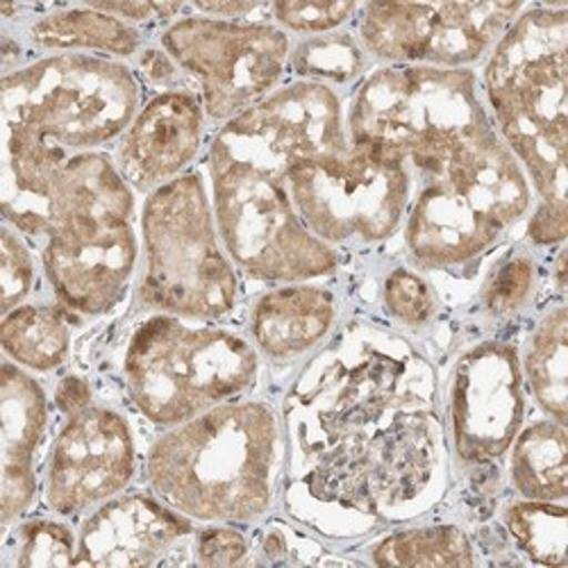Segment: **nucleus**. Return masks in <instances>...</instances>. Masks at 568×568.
<instances>
[{
  "label": "nucleus",
  "mask_w": 568,
  "mask_h": 568,
  "mask_svg": "<svg viewBox=\"0 0 568 568\" xmlns=\"http://www.w3.org/2000/svg\"><path fill=\"white\" fill-rule=\"evenodd\" d=\"M284 507L303 528L359 539L430 511L448 491L437 373L405 337L351 323L282 403Z\"/></svg>",
  "instance_id": "1"
},
{
  "label": "nucleus",
  "mask_w": 568,
  "mask_h": 568,
  "mask_svg": "<svg viewBox=\"0 0 568 568\" xmlns=\"http://www.w3.org/2000/svg\"><path fill=\"white\" fill-rule=\"evenodd\" d=\"M568 6L520 12L485 67V97L505 146L532 182L539 205L528 236L537 246L566 240Z\"/></svg>",
  "instance_id": "2"
},
{
  "label": "nucleus",
  "mask_w": 568,
  "mask_h": 568,
  "mask_svg": "<svg viewBox=\"0 0 568 568\" xmlns=\"http://www.w3.org/2000/svg\"><path fill=\"white\" fill-rule=\"evenodd\" d=\"M284 433L262 400L221 403L169 428L149 450L153 494L189 520L255 524L273 507Z\"/></svg>",
  "instance_id": "3"
},
{
  "label": "nucleus",
  "mask_w": 568,
  "mask_h": 568,
  "mask_svg": "<svg viewBox=\"0 0 568 568\" xmlns=\"http://www.w3.org/2000/svg\"><path fill=\"white\" fill-rule=\"evenodd\" d=\"M353 146L403 160L420 184L442 180L498 132L468 69L383 67L362 80L346 114Z\"/></svg>",
  "instance_id": "4"
},
{
  "label": "nucleus",
  "mask_w": 568,
  "mask_h": 568,
  "mask_svg": "<svg viewBox=\"0 0 568 568\" xmlns=\"http://www.w3.org/2000/svg\"><path fill=\"white\" fill-rule=\"evenodd\" d=\"M123 375L134 407L151 423L175 428L248 392L260 357L230 329L158 314L132 333Z\"/></svg>",
  "instance_id": "5"
},
{
  "label": "nucleus",
  "mask_w": 568,
  "mask_h": 568,
  "mask_svg": "<svg viewBox=\"0 0 568 568\" xmlns=\"http://www.w3.org/2000/svg\"><path fill=\"white\" fill-rule=\"evenodd\" d=\"M3 134L69 155L93 153L119 139L139 112L141 87L125 64L62 53L8 71Z\"/></svg>",
  "instance_id": "6"
},
{
  "label": "nucleus",
  "mask_w": 568,
  "mask_h": 568,
  "mask_svg": "<svg viewBox=\"0 0 568 568\" xmlns=\"http://www.w3.org/2000/svg\"><path fill=\"white\" fill-rule=\"evenodd\" d=\"M141 242L144 271L136 296L146 307L189 321H212L234 307L240 277L199 173H182L149 194Z\"/></svg>",
  "instance_id": "7"
},
{
  "label": "nucleus",
  "mask_w": 568,
  "mask_h": 568,
  "mask_svg": "<svg viewBox=\"0 0 568 568\" xmlns=\"http://www.w3.org/2000/svg\"><path fill=\"white\" fill-rule=\"evenodd\" d=\"M212 210L232 264L264 282L294 284L329 275L337 253L298 216L287 180L214 146L207 153Z\"/></svg>",
  "instance_id": "8"
},
{
  "label": "nucleus",
  "mask_w": 568,
  "mask_h": 568,
  "mask_svg": "<svg viewBox=\"0 0 568 568\" xmlns=\"http://www.w3.org/2000/svg\"><path fill=\"white\" fill-rule=\"evenodd\" d=\"M3 216L28 236H53L132 219L134 194L103 153L69 155L3 134Z\"/></svg>",
  "instance_id": "9"
},
{
  "label": "nucleus",
  "mask_w": 568,
  "mask_h": 568,
  "mask_svg": "<svg viewBox=\"0 0 568 568\" xmlns=\"http://www.w3.org/2000/svg\"><path fill=\"white\" fill-rule=\"evenodd\" d=\"M412 186L414 175L403 160L353 144L287 175L298 216L327 246L389 240L409 210Z\"/></svg>",
  "instance_id": "10"
},
{
  "label": "nucleus",
  "mask_w": 568,
  "mask_h": 568,
  "mask_svg": "<svg viewBox=\"0 0 568 568\" xmlns=\"http://www.w3.org/2000/svg\"><path fill=\"white\" fill-rule=\"evenodd\" d=\"M162 49L201 89L210 119L230 121L271 97L290 67V34L273 23L186 17L162 32Z\"/></svg>",
  "instance_id": "11"
},
{
  "label": "nucleus",
  "mask_w": 568,
  "mask_h": 568,
  "mask_svg": "<svg viewBox=\"0 0 568 568\" xmlns=\"http://www.w3.org/2000/svg\"><path fill=\"white\" fill-rule=\"evenodd\" d=\"M526 8L520 3H368L359 8L364 53L392 67L466 69Z\"/></svg>",
  "instance_id": "12"
},
{
  "label": "nucleus",
  "mask_w": 568,
  "mask_h": 568,
  "mask_svg": "<svg viewBox=\"0 0 568 568\" xmlns=\"http://www.w3.org/2000/svg\"><path fill=\"white\" fill-rule=\"evenodd\" d=\"M212 146L287 180L305 162L348 151L351 141L337 91L298 80L230 119Z\"/></svg>",
  "instance_id": "13"
},
{
  "label": "nucleus",
  "mask_w": 568,
  "mask_h": 568,
  "mask_svg": "<svg viewBox=\"0 0 568 568\" xmlns=\"http://www.w3.org/2000/svg\"><path fill=\"white\" fill-rule=\"evenodd\" d=\"M524 371L514 346L487 342L457 359L448 387L446 435L462 466L498 462L524 425Z\"/></svg>",
  "instance_id": "14"
},
{
  "label": "nucleus",
  "mask_w": 568,
  "mask_h": 568,
  "mask_svg": "<svg viewBox=\"0 0 568 568\" xmlns=\"http://www.w3.org/2000/svg\"><path fill=\"white\" fill-rule=\"evenodd\" d=\"M136 450L130 423L114 409L91 405L67 416L49 468L45 500L62 516L101 507L134 478Z\"/></svg>",
  "instance_id": "15"
},
{
  "label": "nucleus",
  "mask_w": 568,
  "mask_h": 568,
  "mask_svg": "<svg viewBox=\"0 0 568 568\" xmlns=\"http://www.w3.org/2000/svg\"><path fill=\"white\" fill-rule=\"evenodd\" d=\"M139 260L132 219L53 236L43 246V273L60 305L80 316H101L128 292Z\"/></svg>",
  "instance_id": "16"
},
{
  "label": "nucleus",
  "mask_w": 568,
  "mask_h": 568,
  "mask_svg": "<svg viewBox=\"0 0 568 568\" xmlns=\"http://www.w3.org/2000/svg\"><path fill=\"white\" fill-rule=\"evenodd\" d=\"M194 528L189 518L158 496L128 494L97 507L78 537V566H160L178 564Z\"/></svg>",
  "instance_id": "17"
},
{
  "label": "nucleus",
  "mask_w": 568,
  "mask_h": 568,
  "mask_svg": "<svg viewBox=\"0 0 568 568\" xmlns=\"http://www.w3.org/2000/svg\"><path fill=\"white\" fill-rule=\"evenodd\" d=\"M205 110L192 91L171 89L136 112L116 149V169L139 192L180 178L203 146Z\"/></svg>",
  "instance_id": "18"
},
{
  "label": "nucleus",
  "mask_w": 568,
  "mask_h": 568,
  "mask_svg": "<svg viewBox=\"0 0 568 568\" xmlns=\"http://www.w3.org/2000/svg\"><path fill=\"white\" fill-rule=\"evenodd\" d=\"M0 416H3V524L10 526L37 496V450L49 425V400L41 385L12 362L0 377Z\"/></svg>",
  "instance_id": "19"
},
{
  "label": "nucleus",
  "mask_w": 568,
  "mask_h": 568,
  "mask_svg": "<svg viewBox=\"0 0 568 568\" xmlns=\"http://www.w3.org/2000/svg\"><path fill=\"white\" fill-rule=\"evenodd\" d=\"M337 323L335 294L316 284H284L251 312L255 348L273 362H292L323 344Z\"/></svg>",
  "instance_id": "20"
},
{
  "label": "nucleus",
  "mask_w": 568,
  "mask_h": 568,
  "mask_svg": "<svg viewBox=\"0 0 568 568\" xmlns=\"http://www.w3.org/2000/svg\"><path fill=\"white\" fill-rule=\"evenodd\" d=\"M28 39L41 51L103 53L108 58H132L141 49L134 26L93 8L55 10L34 19Z\"/></svg>",
  "instance_id": "21"
},
{
  "label": "nucleus",
  "mask_w": 568,
  "mask_h": 568,
  "mask_svg": "<svg viewBox=\"0 0 568 568\" xmlns=\"http://www.w3.org/2000/svg\"><path fill=\"white\" fill-rule=\"evenodd\" d=\"M509 480L526 500L564 503L568 494V439L566 425L550 418L518 430L511 442Z\"/></svg>",
  "instance_id": "22"
},
{
  "label": "nucleus",
  "mask_w": 568,
  "mask_h": 568,
  "mask_svg": "<svg viewBox=\"0 0 568 568\" xmlns=\"http://www.w3.org/2000/svg\"><path fill=\"white\" fill-rule=\"evenodd\" d=\"M524 377L539 407L550 420L566 425L568 416V312L564 305L550 310L532 329L526 346Z\"/></svg>",
  "instance_id": "23"
},
{
  "label": "nucleus",
  "mask_w": 568,
  "mask_h": 568,
  "mask_svg": "<svg viewBox=\"0 0 568 568\" xmlns=\"http://www.w3.org/2000/svg\"><path fill=\"white\" fill-rule=\"evenodd\" d=\"M0 344L17 366L49 373L62 366L71 351L64 316L45 305H19L3 316Z\"/></svg>",
  "instance_id": "24"
},
{
  "label": "nucleus",
  "mask_w": 568,
  "mask_h": 568,
  "mask_svg": "<svg viewBox=\"0 0 568 568\" xmlns=\"http://www.w3.org/2000/svg\"><path fill=\"white\" fill-rule=\"evenodd\" d=\"M375 566H476L478 557L464 530L455 526H423L396 530L368 546Z\"/></svg>",
  "instance_id": "25"
},
{
  "label": "nucleus",
  "mask_w": 568,
  "mask_h": 568,
  "mask_svg": "<svg viewBox=\"0 0 568 568\" xmlns=\"http://www.w3.org/2000/svg\"><path fill=\"white\" fill-rule=\"evenodd\" d=\"M503 520L516 548L532 564L566 566L568 511L564 503L524 498L503 511Z\"/></svg>",
  "instance_id": "26"
},
{
  "label": "nucleus",
  "mask_w": 568,
  "mask_h": 568,
  "mask_svg": "<svg viewBox=\"0 0 568 568\" xmlns=\"http://www.w3.org/2000/svg\"><path fill=\"white\" fill-rule=\"evenodd\" d=\"M290 67L310 82L344 84L364 73L366 60L359 41L344 32H329L303 41L292 51Z\"/></svg>",
  "instance_id": "27"
},
{
  "label": "nucleus",
  "mask_w": 568,
  "mask_h": 568,
  "mask_svg": "<svg viewBox=\"0 0 568 568\" xmlns=\"http://www.w3.org/2000/svg\"><path fill=\"white\" fill-rule=\"evenodd\" d=\"M12 552V561L21 568L71 566L78 557V539L60 520L37 518L17 530Z\"/></svg>",
  "instance_id": "28"
},
{
  "label": "nucleus",
  "mask_w": 568,
  "mask_h": 568,
  "mask_svg": "<svg viewBox=\"0 0 568 568\" xmlns=\"http://www.w3.org/2000/svg\"><path fill=\"white\" fill-rule=\"evenodd\" d=\"M537 264L530 255L516 253L498 264L483 292V305L489 316L507 318L524 310L535 292Z\"/></svg>",
  "instance_id": "29"
},
{
  "label": "nucleus",
  "mask_w": 568,
  "mask_h": 568,
  "mask_svg": "<svg viewBox=\"0 0 568 568\" xmlns=\"http://www.w3.org/2000/svg\"><path fill=\"white\" fill-rule=\"evenodd\" d=\"M383 301L387 312L407 327H420L437 314V296L433 287L418 273L407 268H396L387 275Z\"/></svg>",
  "instance_id": "30"
},
{
  "label": "nucleus",
  "mask_w": 568,
  "mask_h": 568,
  "mask_svg": "<svg viewBox=\"0 0 568 568\" xmlns=\"http://www.w3.org/2000/svg\"><path fill=\"white\" fill-rule=\"evenodd\" d=\"M359 12L357 3H327V0H287L273 3L271 14L284 32L329 34Z\"/></svg>",
  "instance_id": "31"
},
{
  "label": "nucleus",
  "mask_w": 568,
  "mask_h": 568,
  "mask_svg": "<svg viewBox=\"0 0 568 568\" xmlns=\"http://www.w3.org/2000/svg\"><path fill=\"white\" fill-rule=\"evenodd\" d=\"M10 223L3 225V244H0V292H3V314L23 305L34 287V262Z\"/></svg>",
  "instance_id": "32"
},
{
  "label": "nucleus",
  "mask_w": 568,
  "mask_h": 568,
  "mask_svg": "<svg viewBox=\"0 0 568 568\" xmlns=\"http://www.w3.org/2000/svg\"><path fill=\"white\" fill-rule=\"evenodd\" d=\"M194 559L203 566H240L248 564L251 546L248 539L234 528L219 524L194 537Z\"/></svg>",
  "instance_id": "33"
},
{
  "label": "nucleus",
  "mask_w": 568,
  "mask_h": 568,
  "mask_svg": "<svg viewBox=\"0 0 568 568\" xmlns=\"http://www.w3.org/2000/svg\"><path fill=\"white\" fill-rule=\"evenodd\" d=\"M89 8L112 14L130 26L173 19L180 10H184L182 3H91Z\"/></svg>",
  "instance_id": "34"
},
{
  "label": "nucleus",
  "mask_w": 568,
  "mask_h": 568,
  "mask_svg": "<svg viewBox=\"0 0 568 568\" xmlns=\"http://www.w3.org/2000/svg\"><path fill=\"white\" fill-rule=\"evenodd\" d=\"M139 71L144 78L158 87H164V91L175 89L180 80V67L173 62V58L164 49H149L139 55Z\"/></svg>",
  "instance_id": "35"
},
{
  "label": "nucleus",
  "mask_w": 568,
  "mask_h": 568,
  "mask_svg": "<svg viewBox=\"0 0 568 568\" xmlns=\"http://www.w3.org/2000/svg\"><path fill=\"white\" fill-rule=\"evenodd\" d=\"M55 405L62 414L73 416L93 405V394L87 381L78 375H67L55 389Z\"/></svg>",
  "instance_id": "36"
},
{
  "label": "nucleus",
  "mask_w": 568,
  "mask_h": 568,
  "mask_svg": "<svg viewBox=\"0 0 568 568\" xmlns=\"http://www.w3.org/2000/svg\"><path fill=\"white\" fill-rule=\"evenodd\" d=\"M555 282H557L559 292L564 294V290H566V248H561L559 255H557V262H555Z\"/></svg>",
  "instance_id": "37"
}]
</instances>
